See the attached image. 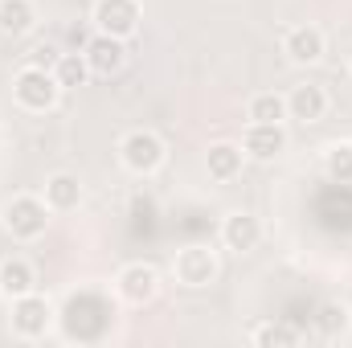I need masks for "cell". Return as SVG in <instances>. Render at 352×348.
I'll use <instances>...</instances> for the list:
<instances>
[{"label":"cell","instance_id":"10","mask_svg":"<svg viewBox=\"0 0 352 348\" xmlns=\"http://www.w3.org/2000/svg\"><path fill=\"white\" fill-rule=\"evenodd\" d=\"M258 242H263V221H258L254 213L238 209V213H230V217L221 221V246H226V250L250 254V250H258Z\"/></svg>","mask_w":352,"mask_h":348},{"label":"cell","instance_id":"18","mask_svg":"<svg viewBox=\"0 0 352 348\" xmlns=\"http://www.w3.org/2000/svg\"><path fill=\"white\" fill-rule=\"evenodd\" d=\"M246 119H250V123H283V119H287V94H278V90H258V94L246 102Z\"/></svg>","mask_w":352,"mask_h":348},{"label":"cell","instance_id":"11","mask_svg":"<svg viewBox=\"0 0 352 348\" xmlns=\"http://www.w3.org/2000/svg\"><path fill=\"white\" fill-rule=\"evenodd\" d=\"M283 54H287V62H295V66H316V62L324 58V29H316V25H295V29H287Z\"/></svg>","mask_w":352,"mask_h":348},{"label":"cell","instance_id":"9","mask_svg":"<svg viewBox=\"0 0 352 348\" xmlns=\"http://www.w3.org/2000/svg\"><path fill=\"white\" fill-rule=\"evenodd\" d=\"M82 58H87L90 74L111 78V74H119V70L127 66V41L107 37V33H94V37L87 41V50H82Z\"/></svg>","mask_w":352,"mask_h":348},{"label":"cell","instance_id":"4","mask_svg":"<svg viewBox=\"0 0 352 348\" xmlns=\"http://www.w3.org/2000/svg\"><path fill=\"white\" fill-rule=\"evenodd\" d=\"M90 21H94V33H107V37L127 41V37L140 33L144 8H140V0H94Z\"/></svg>","mask_w":352,"mask_h":348},{"label":"cell","instance_id":"13","mask_svg":"<svg viewBox=\"0 0 352 348\" xmlns=\"http://www.w3.org/2000/svg\"><path fill=\"white\" fill-rule=\"evenodd\" d=\"M242 164H246V152H242V144H230V140H221V144H209V152H205V173L209 180H234V176H242Z\"/></svg>","mask_w":352,"mask_h":348},{"label":"cell","instance_id":"7","mask_svg":"<svg viewBox=\"0 0 352 348\" xmlns=\"http://www.w3.org/2000/svg\"><path fill=\"white\" fill-rule=\"evenodd\" d=\"M173 279L180 287H188V291L209 287L217 279V250H209V246H184V250H176Z\"/></svg>","mask_w":352,"mask_h":348},{"label":"cell","instance_id":"6","mask_svg":"<svg viewBox=\"0 0 352 348\" xmlns=\"http://www.w3.org/2000/svg\"><path fill=\"white\" fill-rule=\"evenodd\" d=\"M115 295L131 307H144L160 295V270L152 262H127L119 274H115Z\"/></svg>","mask_w":352,"mask_h":348},{"label":"cell","instance_id":"16","mask_svg":"<svg viewBox=\"0 0 352 348\" xmlns=\"http://www.w3.org/2000/svg\"><path fill=\"white\" fill-rule=\"evenodd\" d=\"M316 332H320L324 340H344V336L352 332L349 303H336V299L320 303V312H316Z\"/></svg>","mask_w":352,"mask_h":348},{"label":"cell","instance_id":"5","mask_svg":"<svg viewBox=\"0 0 352 348\" xmlns=\"http://www.w3.org/2000/svg\"><path fill=\"white\" fill-rule=\"evenodd\" d=\"M54 303L41 295V291H29V295H21V299H12V316H8V324H12V332L21 336V340H41L50 328H54Z\"/></svg>","mask_w":352,"mask_h":348},{"label":"cell","instance_id":"15","mask_svg":"<svg viewBox=\"0 0 352 348\" xmlns=\"http://www.w3.org/2000/svg\"><path fill=\"white\" fill-rule=\"evenodd\" d=\"M29 291H37V274H33V266H29L25 259L0 262V295L12 303V299H21V295H29Z\"/></svg>","mask_w":352,"mask_h":348},{"label":"cell","instance_id":"19","mask_svg":"<svg viewBox=\"0 0 352 348\" xmlns=\"http://www.w3.org/2000/svg\"><path fill=\"white\" fill-rule=\"evenodd\" d=\"M250 345L254 348H291V345H299V332L291 324H283V320H263V324L250 328Z\"/></svg>","mask_w":352,"mask_h":348},{"label":"cell","instance_id":"3","mask_svg":"<svg viewBox=\"0 0 352 348\" xmlns=\"http://www.w3.org/2000/svg\"><path fill=\"white\" fill-rule=\"evenodd\" d=\"M164 156H168L164 140H160L156 131H148V127H135V131H127V135L119 140V164H123L131 176L160 173Z\"/></svg>","mask_w":352,"mask_h":348},{"label":"cell","instance_id":"17","mask_svg":"<svg viewBox=\"0 0 352 348\" xmlns=\"http://www.w3.org/2000/svg\"><path fill=\"white\" fill-rule=\"evenodd\" d=\"M37 25L33 0H0V33L4 37H25Z\"/></svg>","mask_w":352,"mask_h":348},{"label":"cell","instance_id":"22","mask_svg":"<svg viewBox=\"0 0 352 348\" xmlns=\"http://www.w3.org/2000/svg\"><path fill=\"white\" fill-rule=\"evenodd\" d=\"M349 74H352V70H349Z\"/></svg>","mask_w":352,"mask_h":348},{"label":"cell","instance_id":"12","mask_svg":"<svg viewBox=\"0 0 352 348\" xmlns=\"http://www.w3.org/2000/svg\"><path fill=\"white\" fill-rule=\"evenodd\" d=\"M328 115V90L316 83H303L287 94V119L295 123H320Z\"/></svg>","mask_w":352,"mask_h":348},{"label":"cell","instance_id":"8","mask_svg":"<svg viewBox=\"0 0 352 348\" xmlns=\"http://www.w3.org/2000/svg\"><path fill=\"white\" fill-rule=\"evenodd\" d=\"M242 152L250 156V160H278L283 152H287V127L283 123H246V131H242Z\"/></svg>","mask_w":352,"mask_h":348},{"label":"cell","instance_id":"14","mask_svg":"<svg viewBox=\"0 0 352 348\" xmlns=\"http://www.w3.org/2000/svg\"><path fill=\"white\" fill-rule=\"evenodd\" d=\"M41 201L50 205V213H74V209L82 205V184H78V176L54 173L50 180H45V193H41Z\"/></svg>","mask_w":352,"mask_h":348},{"label":"cell","instance_id":"20","mask_svg":"<svg viewBox=\"0 0 352 348\" xmlns=\"http://www.w3.org/2000/svg\"><path fill=\"white\" fill-rule=\"evenodd\" d=\"M54 78H58L62 90L87 87V78H90L87 58H82V54H58V58H54Z\"/></svg>","mask_w":352,"mask_h":348},{"label":"cell","instance_id":"1","mask_svg":"<svg viewBox=\"0 0 352 348\" xmlns=\"http://www.w3.org/2000/svg\"><path fill=\"white\" fill-rule=\"evenodd\" d=\"M0 221H4V230H8L16 242H37V238L50 230V205H45L41 197H33V193H21V197L4 201Z\"/></svg>","mask_w":352,"mask_h":348},{"label":"cell","instance_id":"2","mask_svg":"<svg viewBox=\"0 0 352 348\" xmlns=\"http://www.w3.org/2000/svg\"><path fill=\"white\" fill-rule=\"evenodd\" d=\"M12 98H16L21 111H29V115H45V111L58 107L62 87H58L54 70H45V66H25V70L12 78Z\"/></svg>","mask_w":352,"mask_h":348},{"label":"cell","instance_id":"21","mask_svg":"<svg viewBox=\"0 0 352 348\" xmlns=\"http://www.w3.org/2000/svg\"><path fill=\"white\" fill-rule=\"evenodd\" d=\"M324 173L336 184H352V144H332L324 152Z\"/></svg>","mask_w":352,"mask_h":348}]
</instances>
